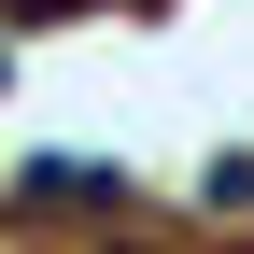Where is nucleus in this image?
<instances>
[{
  "label": "nucleus",
  "mask_w": 254,
  "mask_h": 254,
  "mask_svg": "<svg viewBox=\"0 0 254 254\" xmlns=\"http://www.w3.org/2000/svg\"><path fill=\"white\" fill-rule=\"evenodd\" d=\"M127 170H99V155H43V170L14 184V212H113Z\"/></svg>",
  "instance_id": "nucleus-1"
},
{
  "label": "nucleus",
  "mask_w": 254,
  "mask_h": 254,
  "mask_svg": "<svg viewBox=\"0 0 254 254\" xmlns=\"http://www.w3.org/2000/svg\"><path fill=\"white\" fill-rule=\"evenodd\" d=\"M0 14H85V0H0Z\"/></svg>",
  "instance_id": "nucleus-3"
},
{
  "label": "nucleus",
  "mask_w": 254,
  "mask_h": 254,
  "mask_svg": "<svg viewBox=\"0 0 254 254\" xmlns=\"http://www.w3.org/2000/svg\"><path fill=\"white\" fill-rule=\"evenodd\" d=\"M212 212H254V155H212V184H198Z\"/></svg>",
  "instance_id": "nucleus-2"
}]
</instances>
